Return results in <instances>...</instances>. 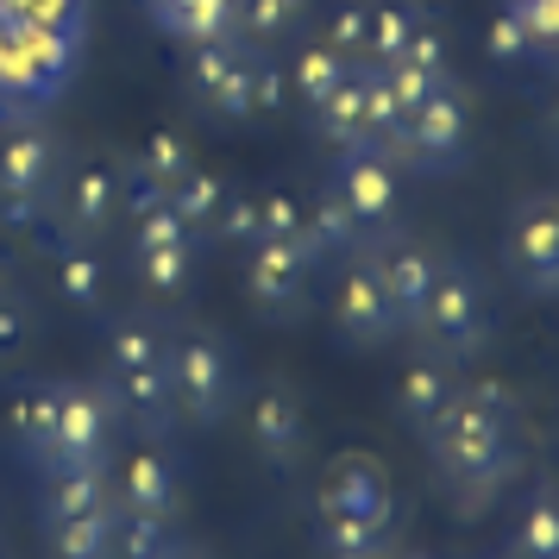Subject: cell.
<instances>
[{
    "label": "cell",
    "mask_w": 559,
    "mask_h": 559,
    "mask_svg": "<svg viewBox=\"0 0 559 559\" xmlns=\"http://www.w3.org/2000/svg\"><path fill=\"white\" fill-rule=\"evenodd\" d=\"M308 114H314V132H321L328 145H340V152L371 145V120H365V76H358V63L333 82V88L308 107Z\"/></svg>",
    "instance_id": "ac0fdd59"
},
{
    "label": "cell",
    "mask_w": 559,
    "mask_h": 559,
    "mask_svg": "<svg viewBox=\"0 0 559 559\" xmlns=\"http://www.w3.org/2000/svg\"><path fill=\"white\" fill-rule=\"evenodd\" d=\"M415 333L440 358H472L484 346V333H490V296H484V277L465 258H440L433 264V283H428V302H421Z\"/></svg>",
    "instance_id": "3957f363"
},
{
    "label": "cell",
    "mask_w": 559,
    "mask_h": 559,
    "mask_svg": "<svg viewBox=\"0 0 559 559\" xmlns=\"http://www.w3.org/2000/svg\"><path fill=\"white\" fill-rule=\"evenodd\" d=\"M547 132H554V145H559V88H554V102H547Z\"/></svg>",
    "instance_id": "b9f144b4"
},
{
    "label": "cell",
    "mask_w": 559,
    "mask_h": 559,
    "mask_svg": "<svg viewBox=\"0 0 559 559\" xmlns=\"http://www.w3.org/2000/svg\"><path fill=\"white\" fill-rule=\"evenodd\" d=\"M114 522H120V503L82 509V515H51L45 522L51 559H120L114 554Z\"/></svg>",
    "instance_id": "cb8c5ba5"
},
{
    "label": "cell",
    "mask_w": 559,
    "mask_h": 559,
    "mask_svg": "<svg viewBox=\"0 0 559 559\" xmlns=\"http://www.w3.org/2000/svg\"><path fill=\"white\" fill-rule=\"evenodd\" d=\"M277 107H283V70H277L264 51H258V63H252V120L277 114Z\"/></svg>",
    "instance_id": "f35d334b"
},
{
    "label": "cell",
    "mask_w": 559,
    "mask_h": 559,
    "mask_svg": "<svg viewBox=\"0 0 559 559\" xmlns=\"http://www.w3.org/2000/svg\"><path fill=\"white\" fill-rule=\"evenodd\" d=\"M164 371H170L177 415L182 421H195V428L227 421L233 403H239V371H233V353H227L221 333H207V328L170 333V358H164Z\"/></svg>",
    "instance_id": "7a4b0ae2"
},
{
    "label": "cell",
    "mask_w": 559,
    "mask_h": 559,
    "mask_svg": "<svg viewBox=\"0 0 559 559\" xmlns=\"http://www.w3.org/2000/svg\"><path fill=\"white\" fill-rule=\"evenodd\" d=\"M170 38H182V45H227V38H239V0H189Z\"/></svg>",
    "instance_id": "f1b7e54d"
},
{
    "label": "cell",
    "mask_w": 559,
    "mask_h": 559,
    "mask_svg": "<svg viewBox=\"0 0 559 559\" xmlns=\"http://www.w3.org/2000/svg\"><path fill=\"white\" fill-rule=\"evenodd\" d=\"M114 433H120V408L102 383L57 378V440L38 472H107L114 465Z\"/></svg>",
    "instance_id": "277c9868"
},
{
    "label": "cell",
    "mask_w": 559,
    "mask_h": 559,
    "mask_svg": "<svg viewBox=\"0 0 559 559\" xmlns=\"http://www.w3.org/2000/svg\"><path fill=\"white\" fill-rule=\"evenodd\" d=\"M13 296H20V289H13V283L0 277V302H13Z\"/></svg>",
    "instance_id": "ee69618b"
},
{
    "label": "cell",
    "mask_w": 559,
    "mask_h": 559,
    "mask_svg": "<svg viewBox=\"0 0 559 559\" xmlns=\"http://www.w3.org/2000/svg\"><path fill=\"white\" fill-rule=\"evenodd\" d=\"M57 170H63V145L51 132H13L0 145V221L7 227H38L57 195Z\"/></svg>",
    "instance_id": "8992f818"
},
{
    "label": "cell",
    "mask_w": 559,
    "mask_h": 559,
    "mask_svg": "<svg viewBox=\"0 0 559 559\" xmlns=\"http://www.w3.org/2000/svg\"><path fill=\"white\" fill-rule=\"evenodd\" d=\"M321 509H340V515L365 522L371 534H390V522H396V490H390V472H383L371 453H346L328 472Z\"/></svg>",
    "instance_id": "5bb4252c"
},
{
    "label": "cell",
    "mask_w": 559,
    "mask_h": 559,
    "mask_svg": "<svg viewBox=\"0 0 559 559\" xmlns=\"http://www.w3.org/2000/svg\"><path fill=\"white\" fill-rule=\"evenodd\" d=\"M509 559H559V484H534L509 528Z\"/></svg>",
    "instance_id": "d4e9b609"
},
{
    "label": "cell",
    "mask_w": 559,
    "mask_h": 559,
    "mask_svg": "<svg viewBox=\"0 0 559 559\" xmlns=\"http://www.w3.org/2000/svg\"><path fill=\"white\" fill-rule=\"evenodd\" d=\"M132 271L152 296H182L195 277V233L170 207H152L132 221Z\"/></svg>",
    "instance_id": "8fae6325"
},
{
    "label": "cell",
    "mask_w": 559,
    "mask_h": 559,
    "mask_svg": "<svg viewBox=\"0 0 559 559\" xmlns=\"http://www.w3.org/2000/svg\"><path fill=\"white\" fill-rule=\"evenodd\" d=\"M415 13L408 7H371V57L365 63H396L408 51V38H415Z\"/></svg>",
    "instance_id": "d6a6232c"
},
{
    "label": "cell",
    "mask_w": 559,
    "mask_h": 559,
    "mask_svg": "<svg viewBox=\"0 0 559 559\" xmlns=\"http://www.w3.org/2000/svg\"><path fill=\"white\" fill-rule=\"evenodd\" d=\"M26 333H32L26 302H20V296H13V302H0V358L20 353V346H26Z\"/></svg>",
    "instance_id": "ab89813d"
},
{
    "label": "cell",
    "mask_w": 559,
    "mask_h": 559,
    "mask_svg": "<svg viewBox=\"0 0 559 559\" xmlns=\"http://www.w3.org/2000/svg\"><path fill=\"white\" fill-rule=\"evenodd\" d=\"M114 484L107 472H45V522L51 515H82V509H107Z\"/></svg>",
    "instance_id": "484cf974"
},
{
    "label": "cell",
    "mask_w": 559,
    "mask_h": 559,
    "mask_svg": "<svg viewBox=\"0 0 559 559\" xmlns=\"http://www.w3.org/2000/svg\"><path fill=\"white\" fill-rule=\"evenodd\" d=\"M120 207H127V170L114 157H88V164H76V177L57 189V233L95 246L120 221Z\"/></svg>",
    "instance_id": "30bf717a"
},
{
    "label": "cell",
    "mask_w": 559,
    "mask_h": 559,
    "mask_svg": "<svg viewBox=\"0 0 559 559\" xmlns=\"http://www.w3.org/2000/svg\"><path fill=\"white\" fill-rule=\"evenodd\" d=\"M51 283H57V302L82 308V314H102L107 308V258L82 239H63V252L51 264Z\"/></svg>",
    "instance_id": "603a6c76"
},
{
    "label": "cell",
    "mask_w": 559,
    "mask_h": 559,
    "mask_svg": "<svg viewBox=\"0 0 559 559\" xmlns=\"http://www.w3.org/2000/svg\"><path fill=\"white\" fill-rule=\"evenodd\" d=\"M509 7H528V0H509Z\"/></svg>",
    "instance_id": "bcb514c9"
},
{
    "label": "cell",
    "mask_w": 559,
    "mask_h": 559,
    "mask_svg": "<svg viewBox=\"0 0 559 559\" xmlns=\"http://www.w3.org/2000/svg\"><path fill=\"white\" fill-rule=\"evenodd\" d=\"M509 277L528 296H559V195H528L515 202L503 227Z\"/></svg>",
    "instance_id": "ba28073f"
},
{
    "label": "cell",
    "mask_w": 559,
    "mask_h": 559,
    "mask_svg": "<svg viewBox=\"0 0 559 559\" xmlns=\"http://www.w3.org/2000/svg\"><path fill=\"white\" fill-rule=\"evenodd\" d=\"M453 358H415L403 378H396V415H403L415 433H428L440 421V408L453 403V371H447Z\"/></svg>",
    "instance_id": "d6986e66"
},
{
    "label": "cell",
    "mask_w": 559,
    "mask_h": 559,
    "mask_svg": "<svg viewBox=\"0 0 559 559\" xmlns=\"http://www.w3.org/2000/svg\"><path fill=\"white\" fill-rule=\"evenodd\" d=\"M227 202H233V182L221 177V170H207V164H189V177L170 189V214H177L189 233H195V246L221 233V214H227Z\"/></svg>",
    "instance_id": "ffe728a7"
},
{
    "label": "cell",
    "mask_w": 559,
    "mask_h": 559,
    "mask_svg": "<svg viewBox=\"0 0 559 559\" xmlns=\"http://www.w3.org/2000/svg\"><path fill=\"white\" fill-rule=\"evenodd\" d=\"M170 547H177V528H170V515L120 509V522H114V554H120V559H164Z\"/></svg>",
    "instance_id": "4316f807"
},
{
    "label": "cell",
    "mask_w": 559,
    "mask_h": 559,
    "mask_svg": "<svg viewBox=\"0 0 559 559\" xmlns=\"http://www.w3.org/2000/svg\"><path fill=\"white\" fill-rule=\"evenodd\" d=\"M333 328L346 333L353 346H383L390 333H403V321H396V308H390V296L378 283V264L365 252L346 258V277L333 289Z\"/></svg>",
    "instance_id": "4fadbf2b"
},
{
    "label": "cell",
    "mask_w": 559,
    "mask_h": 559,
    "mask_svg": "<svg viewBox=\"0 0 559 559\" xmlns=\"http://www.w3.org/2000/svg\"><path fill=\"white\" fill-rule=\"evenodd\" d=\"M107 484H114V503L120 509H145V515H177V465L170 453H157V447H132L120 465H107Z\"/></svg>",
    "instance_id": "2e32d148"
},
{
    "label": "cell",
    "mask_w": 559,
    "mask_h": 559,
    "mask_svg": "<svg viewBox=\"0 0 559 559\" xmlns=\"http://www.w3.org/2000/svg\"><path fill=\"white\" fill-rule=\"evenodd\" d=\"M433 447L440 478L453 484L459 509H484L515 472V433H509V403L503 390H453V403L440 408V421L421 433Z\"/></svg>",
    "instance_id": "6da1fadb"
},
{
    "label": "cell",
    "mask_w": 559,
    "mask_h": 559,
    "mask_svg": "<svg viewBox=\"0 0 559 559\" xmlns=\"http://www.w3.org/2000/svg\"><path fill=\"white\" fill-rule=\"evenodd\" d=\"M321 45L340 51L346 63H353V57L365 63V57H371V7H365V0H346V7L328 20V38H321Z\"/></svg>",
    "instance_id": "1f68e13d"
},
{
    "label": "cell",
    "mask_w": 559,
    "mask_h": 559,
    "mask_svg": "<svg viewBox=\"0 0 559 559\" xmlns=\"http://www.w3.org/2000/svg\"><path fill=\"white\" fill-rule=\"evenodd\" d=\"M252 45H189V95L221 120H252Z\"/></svg>",
    "instance_id": "7c38bea8"
},
{
    "label": "cell",
    "mask_w": 559,
    "mask_h": 559,
    "mask_svg": "<svg viewBox=\"0 0 559 559\" xmlns=\"http://www.w3.org/2000/svg\"><path fill=\"white\" fill-rule=\"evenodd\" d=\"M328 189L346 202V214H353L371 239H390L396 221H403V170H396V157L383 152V145H353V152H340Z\"/></svg>",
    "instance_id": "52a82bcc"
},
{
    "label": "cell",
    "mask_w": 559,
    "mask_h": 559,
    "mask_svg": "<svg viewBox=\"0 0 559 559\" xmlns=\"http://www.w3.org/2000/svg\"><path fill=\"white\" fill-rule=\"evenodd\" d=\"M465 139H472V114H465V95L453 82L433 88L428 107H415L403 127L383 139V152L396 157V170H421V177H440L465 157Z\"/></svg>",
    "instance_id": "5b68a950"
},
{
    "label": "cell",
    "mask_w": 559,
    "mask_h": 559,
    "mask_svg": "<svg viewBox=\"0 0 559 559\" xmlns=\"http://www.w3.org/2000/svg\"><path fill=\"white\" fill-rule=\"evenodd\" d=\"M328 559H383V547H358V554H328Z\"/></svg>",
    "instance_id": "7bdbcfd3"
},
{
    "label": "cell",
    "mask_w": 559,
    "mask_h": 559,
    "mask_svg": "<svg viewBox=\"0 0 559 559\" xmlns=\"http://www.w3.org/2000/svg\"><path fill=\"white\" fill-rule=\"evenodd\" d=\"M258 202H264V239H296L302 246L308 202H296L289 189H258Z\"/></svg>",
    "instance_id": "e575fe53"
},
{
    "label": "cell",
    "mask_w": 559,
    "mask_h": 559,
    "mask_svg": "<svg viewBox=\"0 0 559 559\" xmlns=\"http://www.w3.org/2000/svg\"><path fill=\"white\" fill-rule=\"evenodd\" d=\"M346 70H353V63H346L340 51H328V45H308V51H296V95H302V107L321 102V95H328Z\"/></svg>",
    "instance_id": "4dcf8cb0"
},
{
    "label": "cell",
    "mask_w": 559,
    "mask_h": 559,
    "mask_svg": "<svg viewBox=\"0 0 559 559\" xmlns=\"http://www.w3.org/2000/svg\"><path fill=\"white\" fill-rule=\"evenodd\" d=\"M371 264H378V283H383V296H390V308H396L403 333H415L421 302H428V283H433V264H440V258H433L428 246H408V239H396V246H383Z\"/></svg>",
    "instance_id": "e0dca14e"
},
{
    "label": "cell",
    "mask_w": 559,
    "mask_h": 559,
    "mask_svg": "<svg viewBox=\"0 0 559 559\" xmlns=\"http://www.w3.org/2000/svg\"><path fill=\"white\" fill-rule=\"evenodd\" d=\"M7 428H13L20 459L45 465V459H51V440H57V378L26 383V390L13 396V408H7Z\"/></svg>",
    "instance_id": "44dd1931"
},
{
    "label": "cell",
    "mask_w": 559,
    "mask_h": 559,
    "mask_svg": "<svg viewBox=\"0 0 559 559\" xmlns=\"http://www.w3.org/2000/svg\"><path fill=\"white\" fill-rule=\"evenodd\" d=\"M534 45H528V26H522V13L515 7H497V20H490V57L497 63H522Z\"/></svg>",
    "instance_id": "8d00e7d4"
},
{
    "label": "cell",
    "mask_w": 559,
    "mask_h": 559,
    "mask_svg": "<svg viewBox=\"0 0 559 559\" xmlns=\"http://www.w3.org/2000/svg\"><path fill=\"white\" fill-rule=\"evenodd\" d=\"M164 559H202V554H189V547H170V554H164Z\"/></svg>",
    "instance_id": "f6af8a7d"
},
{
    "label": "cell",
    "mask_w": 559,
    "mask_h": 559,
    "mask_svg": "<svg viewBox=\"0 0 559 559\" xmlns=\"http://www.w3.org/2000/svg\"><path fill=\"white\" fill-rule=\"evenodd\" d=\"M302 7L308 0H239V45H252V51L277 45L283 32L296 26Z\"/></svg>",
    "instance_id": "f546056e"
},
{
    "label": "cell",
    "mask_w": 559,
    "mask_h": 559,
    "mask_svg": "<svg viewBox=\"0 0 559 559\" xmlns=\"http://www.w3.org/2000/svg\"><path fill=\"white\" fill-rule=\"evenodd\" d=\"M308 283H314V258L296 239H258L246 246V296L264 321H296L308 308Z\"/></svg>",
    "instance_id": "9c48e42d"
},
{
    "label": "cell",
    "mask_w": 559,
    "mask_h": 559,
    "mask_svg": "<svg viewBox=\"0 0 559 559\" xmlns=\"http://www.w3.org/2000/svg\"><path fill=\"white\" fill-rule=\"evenodd\" d=\"M246 433H252V453L264 465H296L308 447V415L296 403V390H283V383H264L252 403H246Z\"/></svg>",
    "instance_id": "9a60e30c"
},
{
    "label": "cell",
    "mask_w": 559,
    "mask_h": 559,
    "mask_svg": "<svg viewBox=\"0 0 559 559\" xmlns=\"http://www.w3.org/2000/svg\"><path fill=\"white\" fill-rule=\"evenodd\" d=\"M189 164H195V152L182 145L177 132H152V139H145V152L132 157V177L152 182V189H164V195H170V189H177V182L189 177Z\"/></svg>",
    "instance_id": "83f0119b"
},
{
    "label": "cell",
    "mask_w": 559,
    "mask_h": 559,
    "mask_svg": "<svg viewBox=\"0 0 559 559\" xmlns=\"http://www.w3.org/2000/svg\"><path fill=\"white\" fill-rule=\"evenodd\" d=\"M522 13V26H528V45L540 57H559V0H528V7H515Z\"/></svg>",
    "instance_id": "74e56055"
},
{
    "label": "cell",
    "mask_w": 559,
    "mask_h": 559,
    "mask_svg": "<svg viewBox=\"0 0 559 559\" xmlns=\"http://www.w3.org/2000/svg\"><path fill=\"white\" fill-rule=\"evenodd\" d=\"M371 246V233L358 227L353 214H346V202L333 195V189H321L314 202H308V227H302V252L321 264V258H358Z\"/></svg>",
    "instance_id": "7402d4cb"
},
{
    "label": "cell",
    "mask_w": 559,
    "mask_h": 559,
    "mask_svg": "<svg viewBox=\"0 0 559 559\" xmlns=\"http://www.w3.org/2000/svg\"><path fill=\"white\" fill-rule=\"evenodd\" d=\"M214 239H227V246H258L264 239V202H258V189H233Z\"/></svg>",
    "instance_id": "836d02e7"
},
{
    "label": "cell",
    "mask_w": 559,
    "mask_h": 559,
    "mask_svg": "<svg viewBox=\"0 0 559 559\" xmlns=\"http://www.w3.org/2000/svg\"><path fill=\"white\" fill-rule=\"evenodd\" d=\"M396 63H415V70H428V76L453 82V63H447V32H433V26H415V38H408V51L396 57Z\"/></svg>",
    "instance_id": "d590c367"
},
{
    "label": "cell",
    "mask_w": 559,
    "mask_h": 559,
    "mask_svg": "<svg viewBox=\"0 0 559 559\" xmlns=\"http://www.w3.org/2000/svg\"><path fill=\"white\" fill-rule=\"evenodd\" d=\"M182 7H189V0H145V13H152V20H157V26H164V32H177Z\"/></svg>",
    "instance_id": "60d3db41"
}]
</instances>
